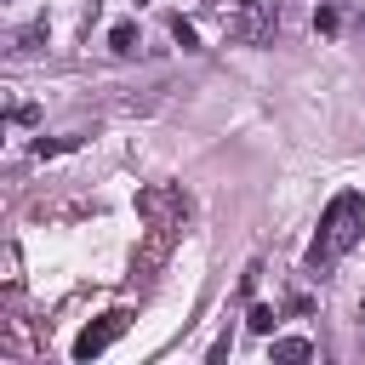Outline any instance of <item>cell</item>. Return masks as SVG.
I'll use <instances>...</instances> for the list:
<instances>
[{"instance_id":"cell-1","label":"cell","mask_w":365,"mask_h":365,"mask_svg":"<svg viewBox=\"0 0 365 365\" xmlns=\"http://www.w3.org/2000/svg\"><path fill=\"white\" fill-rule=\"evenodd\" d=\"M359 234H365V200L348 188V194H336V200L325 205L319 234H314V245H308V268H331V262H336Z\"/></svg>"},{"instance_id":"cell-2","label":"cell","mask_w":365,"mask_h":365,"mask_svg":"<svg viewBox=\"0 0 365 365\" xmlns=\"http://www.w3.org/2000/svg\"><path fill=\"white\" fill-rule=\"evenodd\" d=\"M125 325H131V308H108L103 319H91V325L74 336V348H68V354H74V359H97L108 342H120V336H125Z\"/></svg>"},{"instance_id":"cell-3","label":"cell","mask_w":365,"mask_h":365,"mask_svg":"<svg viewBox=\"0 0 365 365\" xmlns=\"http://www.w3.org/2000/svg\"><path fill=\"white\" fill-rule=\"evenodd\" d=\"M182 240V217H165V222H148V234H143V245H137V274H154L165 257H171V245Z\"/></svg>"},{"instance_id":"cell-4","label":"cell","mask_w":365,"mask_h":365,"mask_svg":"<svg viewBox=\"0 0 365 365\" xmlns=\"http://www.w3.org/2000/svg\"><path fill=\"white\" fill-rule=\"evenodd\" d=\"M137 211H143L148 222H165V217H182V211H188V200H182V188L154 182V188H137Z\"/></svg>"},{"instance_id":"cell-5","label":"cell","mask_w":365,"mask_h":365,"mask_svg":"<svg viewBox=\"0 0 365 365\" xmlns=\"http://www.w3.org/2000/svg\"><path fill=\"white\" fill-rule=\"evenodd\" d=\"M143 40H137V23H114L108 29V51H120V57H131Z\"/></svg>"},{"instance_id":"cell-6","label":"cell","mask_w":365,"mask_h":365,"mask_svg":"<svg viewBox=\"0 0 365 365\" xmlns=\"http://www.w3.org/2000/svg\"><path fill=\"white\" fill-rule=\"evenodd\" d=\"M245 325H251L257 336H274V325H279V314H274L268 302H251V319H245Z\"/></svg>"},{"instance_id":"cell-7","label":"cell","mask_w":365,"mask_h":365,"mask_svg":"<svg viewBox=\"0 0 365 365\" xmlns=\"http://www.w3.org/2000/svg\"><path fill=\"white\" fill-rule=\"evenodd\" d=\"M171 40H177L182 51H200V29H194L188 17H171Z\"/></svg>"},{"instance_id":"cell-8","label":"cell","mask_w":365,"mask_h":365,"mask_svg":"<svg viewBox=\"0 0 365 365\" xmlns=\"http://www.w3.org/2000/svg\"><path fill=\"white\" fill-rule=\"evenodd\" d=\"M314 354V342H302V336H279L274 342V359H308Z\"/></svg>"},{"instance_id":"cell-9","label":"cell","mask_w":365,"mask_h":365,"mask_svg":"<svg viewBox=\"0 0 365 365\" xmlns=\"http://www.w3.org/2000/svg\"><path fill=\"white\" fill-rule=\"evenodd\" d=\"M336 23H342V17H336L331 6H319V17H314V29H319V34H336Z\"/></svg>"},{"instance_id":"cell-10","label":"cell","mask_w":365,"mask_h":365,"mask_svg":"<svg viewBox=\"0 0 365 365\" xmlns=\"http://www.w3.org/2000/svg\"><path fill=\"white\" fill-rule=\"evenodd\" d=\"M234 6H240V11H251V6H257V0H234Z\"/></svg>"},{"instance_id":"cell-11","label":"cell","mask_w":365,"mask_h":365,"mask_svg":"<svg viewBox=\"0 0 365 365\" xmlns=\"http://www.w3.org/2000/svg\"><path fill=\"white\" fill-rule=\"evenodd\" d=\"M137 6H143V0H137Z\"/></svg>"}]
</instances>
